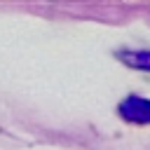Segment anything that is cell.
I'll return each mask as SVG.
<instances>
[{
	"label": "cell",
	"mask_w": 150,
	"mask_h": 150,
	"mask_svg": "<svg viewBox=\"0 0 150 150\" xmlns=\"http://www.w3.org/2000/svg\"><path fill=\"white\" fill-rule=\"evenodd\" d=\"M120 115L129 122H141L148 124L150 122V101L141 98V96H127L120 103Z\"/></svg>",
	"instance_id": "1"
},
{
	"label": "cell",
	"mask_w": 150,
	"mask_h": 150,
	"mask_svg": "<svg viewBox=\"0 0 150 150\" xmlns=\"http://www.w3.org/2000/svg\"><path fill=\"white\" fill-rule=\"evenodd\" d=\"M120 59L131 66V68H141V70H150V52H122Z\"/></svg>",
	"instance_id": "2"
}]
</instances>
